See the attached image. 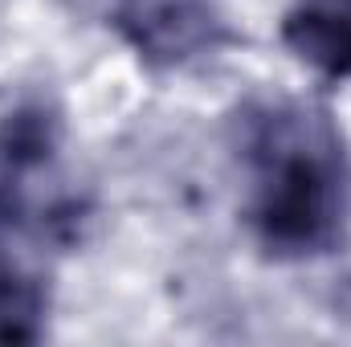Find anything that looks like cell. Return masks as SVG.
Segmentation results:
<instances>
[{"label":"cell","mask_w":351,"mask_h":347,"mask_svg":"<svg viewBox=\"0 0 351 347\" xmlns=\"http://www.w3.org/2000/svg\"><path fill=\"white\" fill-rule=\"evenodd\" d=\"M237 213L254 250L282 265L331 258L351 237V143L311 94L258 90L229 115Z\"/></svg>","instance_id":"6da1fadb"},{"label":"cell","mask_w":351,"mask_h":347,"mask_svg":"<svg viewBox=\"0 0 351 347\" xmlns=\"http://www.w3.org/2000/svg\"><path fill=\"white\" fill-rule=\"evenodd\" d=\"M86 221L90 192L66 115L41 94L8 102L0 110V344L45 339Z\"/></svg>","instance_id":"7a4b0ae2"},{"label":"cell","mask_w":351,"mask_h":347,"mask_svg":"<svg viewBox=\"0 0 351 347\" xmlns=\"http://www.w3.org/2000/svg\"><path fill=\"white\" fill-rule=\"evenodd\" d=\"M110 29L147 70H192L233 45V25L213 0H114Z\"/></svg>","instance_id":"3957f363"},{"label":"cell","mask_w":351,"mask_h":347,"mask_svg":"<svg viewBox=\"0 0 351 347\" xmlns=\"http://www.w3.org/2000/svg\"><path fill=\"white\" fill-rule=\"evenodd\" d=\"M278 37L315 78L351 82V0H290Z\"/></svg>","instance_id":"277c9868"}]
</instances>
